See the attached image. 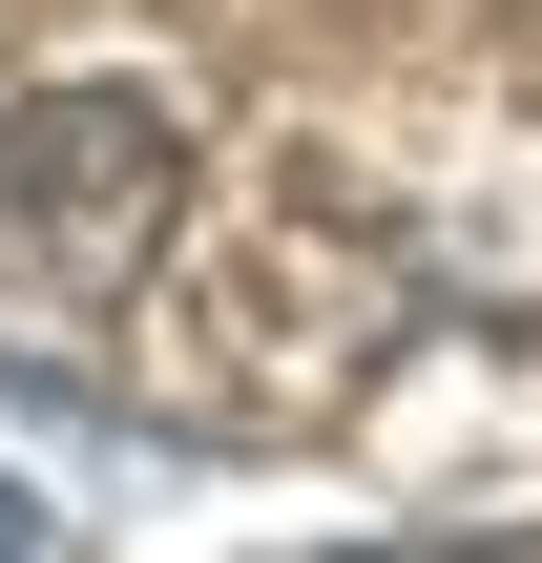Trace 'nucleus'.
<instances>
[{
    "mask_svg": "<svg viewBox=\"0 0 542 563\" xmlns=\"http://www.w3.org/2000/svg\"><path fill=\"white\" fill-rule=\"evenodd\" d=\"M0 543H42V501H21V481H0Z\"/></svg>",
    "mask_w": 542,
    "mask_h": 563,
    "instance_id": "nucleus-2",
    "label": "nucleus"
},
{
    "mask_svg": "<svg viewBox=\"0 0 542 563\" xmlns=\"http://www.w3.org/2000/svg\"><path fill=\"white\" fill-rule=\"evenodd\" d=\"M188 230V125L167 84H21L0 104V292L21 313H125Z\"/></svg>",
    "mask_w": 542,
    "mask_h": 563,
    "instance_id": "nucleus-1",
    "label": "nucleus"
}]
</instances>
